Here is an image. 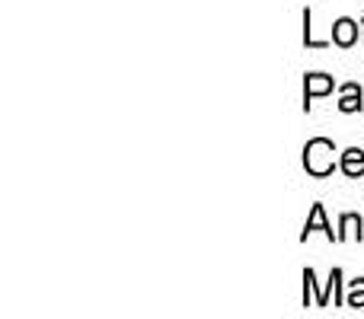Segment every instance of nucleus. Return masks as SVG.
<instances>
[{
  "mask_svg": "<svg viewBox=\"0 0 364 319\" xmlns=\"http://www.w3.org/2000/svg\"><path fill=\"white\" fill-rule=\"evenodd\" d=\"M342 173L348 175V179H361L364 175V151H358V147H348L346 153H342Z\"/></svg>",
  "mask_w": 364,
  "mask_h": 319,
  "instance_id": "nucleus-5",
  "label": "nucleus"
},
{
  "mask_svg": "<svg viewBox=\"0 0 364 319\" xmlns=\"http://www.w3.org/2000/svg\"><path fill=\"white\" fill-rule=\"evenodd\" d=\"M333 42L342 45V48H352V45L358 42V23H355V19H348V16L336 19V23H333Z\"/></svg>",
  "mask_w": 364,
  "mask_h": 319,
  "instance_id": "nucleus-3",
  "label": "nucleus"
},
{
  "mask_svg": "<svg viewBox=\"0 0 364 319\" xmlns=\"http://www.w3.org/2000/svg\"><path fill=\"white\" fill-rule=\"evenodd\" d=\"M316 230H323L329 239H336L339 243V233H333V227L326 224V211H323V205H314V211H310V217H307V224H304V233H301V239H307L310 233H316Z\"/></svg>",
  "mask_w": 364,
  "mask_h": 319,
  "instance_id": "nucleus-4",
  "label": "nucleus"
},
{
  "mask_svg": "<svg viewBox=\"0 0 364 319\" xmlns=\"http://www.w3.org/2000/svg\"><path fill=\"white\" fill-rule=\"evenodd\" d=\"M348 307L361 310L364 307V278H358V281H352V288H348V297H346Z\"/></svg>",
  "mask_w": 364,
  "mask_h": 319,
  "instance_id": "nucleus-9",
  "label": "nucleus"
},
{
  "mask_svg": "<svg viewBox=\"0 0 364 319\" xmlns=\"http://www.w3.org/2000/svg\"><path fill=\"white\" fill-rule=\"evenodd\" d=\"M336 80L326 74H307V80H304V112H310V106H314L316 96H326L333 93Z\"/></svg>",
  "mask_w": 364,
  "mask_h": 319,
  "instance_id": "nucleus-2",
  "label": "nucleus"
},
{
  "mask_svg": "<svg viewBox=\"0 0 364 319\" xmlns=\"http://www.w3.org/2000/svg\"><path fill=\"white\" fill-rule=\"evenodd\" d=\"M339 227H342V233H339V243L342 239H361L364 233H361V217L358 214H342V220H339Z\"/></svg>",
  "mask_w": 364,
  "mask_h": 319,
  "instance_id": "nucleus-7",
  "label": "nucleus"
},
{
  "mask_svg": "<svg viewBox=\"0 0 364 319\" xmlns=\"http://www.w3.org/2000/svg\"><path fill=\"white\" fill-rule=\"evenodd\" d=\"M333 153H336V144L329 138L307 141V147H304V169L310 175H316V179H323V175H329L336 169Z\"/></svg>",
  "mask_w": 364,
  "mask_h": 319,
  "instance_id": "nucleus-1",
  "label": "nucleus"
},
{
  "mask_svg": "<svg viewBox=\"0 0 364 319\" xmlns=\"http://www.w3.org/2000/svg\"><path fill=\"white\" fill-rule=\"evenodd\" d=\"M361 106H364V102H361V87H358V83H346V87H342L339 109L348 115V112H358Z\"/></svg>",
  "mask_w": 364,
  "mask_h": 319,
  "instance_id": "nucleus-6",
  "label": "nucleus"
},
{
  "mask_svg": "<svg viewBox=\"0 0 364 319\" xmlns=\"http://www.w3.org/2000/svg\"><path fill=\"white\" fill-rule=\"evenodd\" d=\"M304 45L307 48H326L329 42H320V38H314V26H310V6L304 10Z\"/></svg>",
  "mask_w": 364,
  "mask_h": 319,
  "instance_id": "nucleus-8",
  "label": "nucleus"
},
{
  "mask_svg": "<svg viewBox=\"0 0 364 319\" xmlns=\"http://www.w3.org/2000/svg\"><path fill=\"white\" fill-rule=\"evenodd\" d=\"M361 23H364V19H361ZM361 29H364V26H361Z\"/></svg>",
  "mask_w": 364,
  "mask_h": 319,
  "instance_id": "nucleus-10",
  "label": "nucleus"
}]
</instances>
